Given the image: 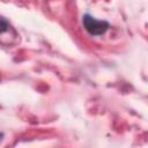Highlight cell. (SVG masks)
<instances>
[{
  "mask_svg": "<svg viewBox=\"0 0 148 148\" xmlns=\"http://www.w3.org/2000/svg\"><path fill=\"white\" fill-rule=\"evenodd\" d=\"M84 27L91 35H101L108 29V23L104 21H97L94 17L86 16L84 17Z\"/></svg>",
  "mask_w": 148,
  "mask_h": 148,
  "instance_id": "1",
  "label": "cell"
}]
</instances>
